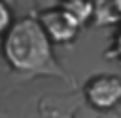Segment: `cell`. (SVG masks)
I'll return each mask as SVG.
<instances>
[{"mask_svg":"<svg viewBox=\"0 0 121 118\" xmlns=\"http://www.w3.org/2000/svg\"><path fill=\"white\" fill-rule=\"evenodd\" d=\"M93 8H95V15H93V23L98 27H106V25H113L119 23L121 17L113 6V0H91Z\"/></svg>","mask_w":121,"mask_h":118,"instance_id":"4","label":"cell"},{"mask_svg":"<svg viewBox=\"0 0 121 118\" xmlns=\"http://www.w3.org/2000/svg\"><path fill=\"white\" fill-rule=\"evenodd\" d=\"M2 55L17 72L30 76H53L72 82L57 63L53 40L38 17H21L11 23V27L2 34Z\"/></svg>","mask_w":121,"mask_h":118,"instance_id":"1","label":"cell"},{"mask_svg":"<svg viewBox=\"0 0 121 118\" xmlns=\"http://www.w3.org/2000/svg\"><path fill=\"white\" fill-rule=\"evenodd\" d=\"M113 6H115V10H117V13L121 17V0H113Z\"/></svg>","mask_w":121,"mask_h":118,"instance_id":"8","label":"cell"},{"mask_svg":"<svg viewBox=\"0 0 121 118\" xmlns=\"http://www.w3.org/2000/svg\"><path fill=\"white\" fill-rule=\"evenodd\" d=\"M60 6L66 8L81 27L87 25L95 15V8L91 0H60Z\"/></svg>","mask_w":121,"mask_h":118,"instance_id":"5","label":"cell"},{"mask_svg":"<svg viewBox=\"0 0 121 118\" xmlns=\"http://www.w3.org/2000/svg\"><path fill=\"white\" fill-rule=\"evenodd\" d=\"M13 23V15H11V8L8 6L6 0H0V36L11 27Z\"/></svg>","mask_w":121,"mask_h":118,"instance_id":"6","label":"cell"},{"mask_svg":"<svg viewBox=\"0 0 121 118\" xmlns=\"http://www.w3.org/2000/svg\"><path fill=\"white\" fill-rule=\"evenodd\" d=\"M40 23L43 25L45 32L53 40V44H68L76 40L81 25L76 21V17L62 6L57 8H47L36 15Z\"/></svg>","mask_w":121,"mask_h":118,"instance_id":"3","label":"cell"},{"mask_svg":"<svg viewBox=\"0 0 121 118\" xmlns=\"http://www.w3.org/2000/svg\"><path fill=\"white\" fill-rule=\"evenodd\" d=\"M112 55L115 59H121V29L117 30L115 38H113V44H112Z\"/></svg>","mask_w":121,"mask_h":118,"instance_id":"7","label":"cell"},{"mask_svg":"<svg viewBox=\"0 0 121 118\" xmlns=\"http://www.w3.org/2000/svg\"><path fill=\"white\" fill-rule=\"evenodd\" d=\"M83 97L93 108H113L121 101V78L115 74H96L83 86Z\"/></svg>","mask_w":121,"mask_h":118,"instance_id":"2","label":"cell"}]
</instances>
